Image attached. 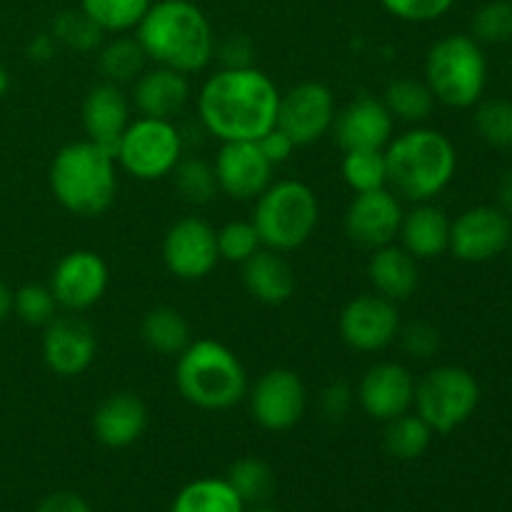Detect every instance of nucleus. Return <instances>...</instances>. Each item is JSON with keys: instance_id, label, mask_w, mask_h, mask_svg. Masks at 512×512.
<instances>
[{"instance_id": "nucleus-3", "label": "nucleus", "mask_w": 512, "mask_h": 512, "mask_svg": "<svg viewBox=\"0 0 512 512\" xmlns=\"http://www.w3.org/2000/svg\"><path fill=\"white\" fill-rule=\"evenodd\" d=\"M48 183L60 208L78 218H98L113 208L118 195V163L100 145L75 140L55 153Z\"/></svg>"}, {"instance_id": "nucleus-27", "label": "nucleus", "mask_w": 512, "mask_h": 512, "mask_svg": "<svg viewBox=\"0 0 512 512\" xmlns=\"http://www.w3.org/2000/svg\"><path fill=\"white\" fill-rule=\"evenodd\" d=\"M140 338L153 353L158 355H175L178 358L190 345V325L183 318V313L168 305H160L145 313L140 323Z\"/></svg>"}, {"instance_id": "nucleus-32", "label": "nucleus", "mask_w": 512, "mask_h": 512, "mask_svg": "<svg viewBox=\"0 0 512 512\" xmlns=\"http://www.w3.org/2000/svg\"><path fill=\"white\" fill-rule=\"evenodd\" d=\"M238 498L245 505H268V500L275 495V473L265 460L260 458H240L230 465L225 475Z\"/></svg>"}, {"instance_id": "nucleus-37", "label": "nucleus", "mask_w": 512, "mask_h": 512, "mask_svg": "<svg viewBox=\"0 0 512 512\" xmlns=\"http://www.w3.org/2000/svg\"><path fill=\"white\" fill-rule=\"evenodd\" d=\"M58 313V300L48 285L28 283L13 293V315L25 325L45 328Z\"/></svg>"}, {"instance_id": "nucleus-21", "label": "nucleus", "mask_w": 512, "mask_h": 512, "mask_svg": "<svg viewBox=\"0 0 512 512\" xmlns=\"http://www.w3.org/2000/svg\"><path fill=\"white\" fill-rule=\"evenodd\" d=\"M93 435L110 450H123L138 443L148 428V408L143 398L128 390L108 395L93 413Z\"/></svg>"}, {"instance_id": "nucleus-18", "label": "nucleus", "mask_w": 512, "mask_h": 512, "mask_svg": "<svg viewBox=\"0 0 512 512\" xmlns=\"http://www.w3.org/2000/svg\"><path fill=\"white\" fill-rule=\"evenodd\" d=\"M213 170L218 190L233 200H255L268 188L273 175V165L263 155L258 140L223 143L215 155Z\"/></svg>"}, {"instance_id": "nucleus-48", "label": "nucleus", "mask_w": 512, "mask_h": 512, "mask_svg": "<svg viewBox=\"0 0 512 512\" xmlns=\"http://www.w3.org/2000/svg\"><path fill=\"white\" fill-rule=\"evenodd\" d=\"M498 200H500V210H503L508 218H512V170L503 173V178H500Z\"/></svg>"}, {"instance_id": "nucleus-46", "label": "nucleus", "mask_w": 512, "mask_h": 512, "mask_svg": "<svg viewBox=\"0 0 512 512\" xmlns=\"http://www.w3.org/2000/svg\"><path fill=\"white\" fill-rule=\"evenodd\" d=\"M35 512H93V510H90L88 500H85L83 495L60 490V493L45 495Z\"/></svg>"}, {"instance_id": "nucleus-26", "label": "nucleus", "mask_w": 512, "mask_h": 512, "mask_svg": "<svg viewBox=\"0 0 512 512\" xmlns=\"http://www.w3.org/2000/svg\"><path fill=\"white\" fill-rule=\"evenodd\" d=\"M368 278L373 283L375 293L393 300V303H403L418 290V260L403 245H383V248L373 250V255H370Z\"/></svg>"}, {"instance_id": "nucleus-30", "label": "nucleus", "mask_w": 512, "mask_h": 512, "mask_svg": "<svg viewBox=\"0 0 512 512\" xmlns=\"http://www.w3.org/2000/svg\"><path fill=\"white\" fill-rule=\"evenodd\" d=\"M145 60H148V55H145L138 38L120 35V38L110 40L108 45L100 48L98 70L105 78V83H133V80L145 70Z\"/></svg>"}, {"instance_id": "nucleus-31", "label": "nucleus", "mask_w": 512, "mask_h": 512, "mask_svg": "<svg viewBox=\"0 0 512 512\" xmlns=\"http://www.w3.org/2000/svg\"><path fill=\"white\" fill-rule=\"evenodd\" d=\"M433 435L435 433L428 428V423L418 413H410L408 410V413L398 415V418L385 423L383 445L390 458L415 460L430 448Z\"/></svg>"}, {"instance_id": "nucleus-23", "label": "nucleus", "mask_w": 512, "mask_h": 512, "mask_svg": "<svg viewBox=\"0 0 512 512\" xmlns=\"http://www.w3.org/2000/svg\"><path fill=\"white\" fill-rule=\"evenodd\" d=\"M133 83V105L145 118L173 120L190 98L188 75L163 65L143 70Z\"/></svg>"}, {"instance_id": "nucleus-34", "label": "nucleus", "mask_w": 512, "mask_h": 512, "mask_svg": "<svg viewBox=\"0 0 512 512\" xmlns=\"http://www.w3.org/2000/svg\"><path fill=\"white\" fill-rule=\"evenodd\" d=\"M345 185L353 193H368V190L388 188V163L385 150H348L340 163Z\"/></svg>"}, {"instance_id": "nucleus-35", "label": "nucleus", "mask_w": 512, "mask_h": 512, "mask_svg": "<svg viewBox=\"0 0 512 512\" xmlns=\"http://www.w3.org/2000/svg\"><path fill=\"white\" fill-rule=\"evenodd\" d=\"M50 35L55 43L63 48L73 50V53H93L103 45V30L83 13V10H63L55 15Z\"/></svg>"}, {"instance_id": "nucleus-33", "label": "nucleus", "mask_w": 512, "mask_h": 512, "mask_svg": "<svg viewBox=\"0 0 512 512\" xmlns=\"http://www.w3.org/2000/svg\"><path fill=\"white\" fill-rule=\"evenodd\" d=\"M153 0H80V10L103 33H128L140 25Z\"/></svg>"}, {"instance_id": "nucleus-13", "label": "nucleus", "mask_w": 512, "mask_h": 512, "mask_svg": "<svg viewBox=\"0 0 512 512\" xmlns=\"http://www.w3.org/2000/svg\"><path fill=\"white\" fill-rule=\"evenodd\" d=\"M110 283V270L103 255L95 250H73L55 263L48 288L53 290L58 308L80 313L103 300Z\"/></svg>"}, {"instance_id": "nucleus-16", "label": "nucleus", "mask_w": 512, "mask_h": 512, "mask_svg": "<svg viewBox=\"0 0 512 512\" xmlns=\"http://www.w3.org/2000/svg\"><path fill=\"white\" fill-rule=\"evenodd\" d=\"M512 240L510 218L493 205H478L450 223L448 250L465 263H488L498 258Z\"/></svg>"}, {"instance_id": "nucleus-38", "label": "nucleus", "mask_w": 512, "mask_h": 512, "mask_svg": "<svg viewBox=\"0 0 512 512\" xmlns=\"http://www.w3.org/2000/svg\"><path fill=\"white\" fill-rule=\"evenodd\" d=\"M473 38L478 43H510L512 40V0H490L473 15Z\"/></svg>"}, {"instance_id": "nucleus-20", "label": "nucleus", "mask_w": 512, "mask_h": 512, "mask_svg": "<svg viewBox=\"0 0 512 512\" xmlns=\"http://www.w3.org/2000/svg\"><path fill=\"white\" fill-rule=\"evenodd\" d=\"M395 118L385 103L373 95H360L338 110L333 123L340 150H385L393 140Z\"/></svg>"}, {"instance_id": "nucleus-5", "label": "nucleus", "mask_w": 512, "mask_h": 512, "mask_svg": "<svg viewBox=\"0 0 512 512\" xmlns=\"http://www.w3.org/2000/svg\"><path fill=\"white\" fill-rule=\"evenodd\" d=\"M175 385L195 408L228 410L248 395V373L228 345L200 338L178 355Z\"/></svg>"}, {"instance_id": "nucleus-24", "label": "nucleus", "mask_w": 512, "mask_h": 512, "mask_svg": "<svg viewBox=\"0 0 512 512\" xmlns=\"http://www.w3.org/2000/svg\"><path fill=\"white\" fill-rule=\"evenodd\" d=\"M450 223L443 208L428 203H415L408 213H403L400 223V245L415 260H433L443 255L450 245Z\"/></svg>"}, {"instance_id": "nucleus-2", "label": "nucleus", "mask_w": 512, "mask_h": 512, "mask_svg": "<svg viewBox=\"0 0 512 512\" xmlns=\"http://www.w3.org/2000/svg\"><path fill=\"white\" fill-rule=\"evenodd\" d=\"M135 38L148 60L178 73H198L215 58V33L208 15L190 0H155Z\"/></svg>"}, {"instance_id": "nucleus-10", "label": "nucleus", "mask_w": 512, "mask_h": 512, "mask_svg": "<svg viewBox=\"0 0 512 512\" xmlns=\"http://www.w3.org/2000/svg\"><path fill=\"white\" fill-rule=\"evenodd\" d=\"M250 415L270 433H285L303 420L308 408V390L303 378L290 368H273L248 388Z\"/></svg>"}, {"instance_id": "nucleus-6", "label": "nucleus", "mask_w": 512, "mask_h": 512, "mask_svg": "<svg viewBox=\"0 0 512 512\" xmlns=\"http://www.w3.org/2000/svg\"><path fill=\"white\" fill-rule=\"evenodd\" d=\"M318 223V195L303 180H278L255 198L253 225L263 248L275 253H293L303 248L315 235Z\"/></svg>"}, {"instance_id": "nucleus-36", "label": "nucleus", "mask_w": 512, "mask_h": 512, "mask_svg": "<svg viewBox=\"0 0 512 512\" xmlns=\"http://www.w3.org/2000/svg\"><path fill=\"white\" fill-rule=\"evenodd\" d=\"M175 188L183 195L185 203L205 205L218 193V178L213 165L200 158H183L173 170Z\"/></svg>"}, {"instance_id": "nucleus-19", "label": "nucleus", "mask_w": 512, "mask_h": 512, "mask_svg": "<svg viewBox=\"0 0 512 512\" xmlns=\"http://www.w3.org/2000/svg\"><path fill=\"white\" fill-rule=\"evenodd\" d=\"M355 398L368 418L388 423V420L413 410L415 378L405 365L395 363V360H383V363L368 368Z\"/></svg>"}, {"instance_id": "nucleus-17", "label": "nucleus", "mask_w": 512, "mask_h": 512, "mask_svg": "<svg viewBox=\"0 0 512 512\" xmlns=\"http://www.w3.org/2000/svg\"><path fill=\"white\" fill-rule=\"evenodd\" d=\"M45 368L58 378H78L98 355V338L78 315H55L43 330Z\"/></svg>"}, {"instance_id": "nucleus-47", "label": "nucleus", "mask_w": 512, "mask_h": 512, "mask_svg": "<svg viewBox=\"0 0 512 512\" xmlns=\"http://www.w3.org/2000/svg\"><path fill=\"white\" fill-rule=\"evenodd\" d=\"M25 53H28V58L33 60V63H50V60L55 58V53H58V43H55V38L50 33L33 35V38L28 40Z\"/></svg>"}, {"instance_id": "nucleus-11", "label": "nucleus", "mask_w": 512, "mask_h": 512, "mask_svg": "<svg viewBox=\"0 0 512 512\" xmlns=\"http://www.w3.org/2000/svg\"><path fill=\"white\" fill-rule=\"evenodd\" d=\"M335 115L338 108L333 90L315 80H305L293 85L288 93H280L275 128L283 130L295 148H300L318 143L323 135H328L333 130Z\"/></svg>"}, {"instance_id": "nucleus-50", "label": "nucleus", "mask_w": 512, "mask_h": 512, "mask_svg": "<svg viewBox=\"0 0 512 512\" xmlns=\"http://www.w3.org/2000/svg\"><path fill=\"white\" fill-rule=\"evenodd\" d=\"M8 90H10V73L5 65H0V100L8 95Z\"/></svg>"}, {"instance_id": "nucleus-42", "label": "nucleus", "mask_w": 512, "mask_h": 512, "mask_svg": "<svg viewBox=\"0 0 512 512\" xmlns=\"http://www.w3.org/2000/svg\"><path fill=\"white\" fill-rule=\"evenodd\" d=\"M398 338L400 343H403V350L410 355V358L428 360L440 350L438 328L425 323V320H415V323H408L405 328H400Z\"/></svg>"}, {"instance_id": "nucleus-52", "label": "nucleus", "mask_w": 512, "mask_h": 512, "mask_svg": "<svg viewBox=\"0 0 512 512\" xmlns=\"http://www.w3.org/2000/svg\"><path fill=\"white\" fill-rule=\"evenodd\" d=\"M0 512H15V510H0Z\"/></svg>"}, {"instance_id": "nucleus-51", "label": "nucleus", "mask_w": 512, "mask_h": 512, "mask_svg": "<svg viewBox=\"0 0 512 512\" xmlns=\"http://www.w3.org/2000/svg\"><path fill=\"white\" fill-rule=\"evenodd\" d=\"M245 512H278V510L268 508V505H260V508H253V510H245Z\"/></svg>"}, {"instance_id": "nucleus-39", "label": "nucleus", "mask_w": 512, "mask_h": 512, "mask_svg": "<svg viewBox=\"0 0 512 512\" xmlns=\"http://www.w3.org/2000/svg\"><path fill=\"white\" fill-rule=\"evenodd\" d=\"M215 238H218L220 260H228V263L243 265L250 255L263 248L253 220H230L223 228L215 230Z\"/></svg>"}, {"instance_id": "nucleus-25", "label": "nucleus", "mask_w": 512, "mask_h": 512, "mask_svg": "<svg viewBox=\"0 0 512 512\" xmlns=\"http://www.w3.org/2000/svg\"><path fill=\"white\" fill-rule=\"evenodd\" d=\"M243 285L258 303L283 305L295 295V270L283 253L260 248L243 263Z\"/></svg>"}, {"instance_id": "nucleus-49", "label": "nucleus", "mask_w": 512, "mask_h": 512, "mask_svg": "<svg viewBox=\"0 0 512 512\" xmlns=\"http://www.w3.org/2000/svg\"><path fill=\"white\" fill-rule=\"evenodd\" d=\"M13 293L15 290H10V285L0 280V323H5L13 315Z\"/></svg>"}, {"instance_id": "nucleus-9", "label": "nucleus", "mask_w": 512, "mask_h": 512, "mask_svg": "<svg viewBox=\"0 0 512 512\" xmlns=\"http://www.w3.org/2000/svg\"><path fill=\"white\" fill-rule=\"evenodd\" d=\"M115 163L135 180H160L173 175L185 155V138L173 120L140 118L130 120L115 148Z\"/></svg>"}, {"instance_id": "nucleus-29", "label": "nucleus", "mask_w": 512, "mask_h": 512, "mask_svg": "<svg viewBox=\"0 0 512 512\" xmlns=\"http://www.w3.org/2000/svg\"><path fill=\"white\" fill-rule=\"evenodd\" d=\"M385 108L390 110L395 120L405 123H423L430 118L435 108V95L430 93L425 80L415 78H395L390 80L383 93Z\"/></svg>"}, {"instance_id": "nucleus-45", "label": "nucleus", "mask_w": 512, "mask_h": 512, "mask_svg": "<svg viewBox=\"0 0 512 512\" xmlns=\"http://www.w3.org/2000/svg\"><path fill=\"white\" fill-rule=\"evenodd\" d=\"M258 145H260V150H263L265 158L270 160V165H273V168L275 165H283L285 160H290V155H293V150H295L293 140H290L280 128L268 130L263 138H258Z\"/></svg>"}, {"instance_id": "nucleus-12", "label": "nucleus", "mask_w": 512, "mask_h": 512, "mask_svg": "<svg viewBox=\"0 0 512 512\" xmlns=\"http://www.w3.org/2000/svg\"><path fill=\"white\" fill-rule=\"evenodd\" d=\"M163 263L178 280L208 278L220 263L215 228L198 215L175 220L163 238Z\"/></svg>"}, {"instance_id": "nucleus-53", "label": "nucleus", "mask_w": 512, "mask_h": 512, "mask_svg": "<svg viewBox=\"0 0 512 512\" xmlns=\"http://www.w3.org/2000/svg\"><path fill=\"white\" fill-rule=\"evenodd\" d=\"M510 245H512V240H510Z\"/></svg>"}, {"instance_id": "nucleus-7", "label": "nucleus", "mask_w": 512, "mask_h": 512, "mask_svg": "<svg viewBox=\"0 0 512 512\" xmlns=\"http://www.w3.org/2000/svg\"><path fill=\"white\" fill-rule=\"evenodd\" d=\"M425 83L450 108L480 103L488 83V60L473 35H445L425 58Z\"/></svg>"}, {"instance_id": "nucleus-1", "label": "nucleus", "mask_w": 512, "mask_h": 512, "mask_svg": "<svg viewBox=\"0 0 512 512\" xmlns=\"http://www.w3.org/2000/svg\"><path fill=\"white\" fill-rule=\"evenodd\" d=\"M280 90L260 68H220L198 93V118L220 143L258 140L275 128Z\"/></svg>"}, {"instance_id": "nucleus-43", "label": "nucleus", "mask_w": 512, "mask_h": 512, "mask_svg": "<svg viewBox=\"0 0 512 512\" xmlns=\"http://www.w3.org/2000/svg\"><path fill=\"white\" fill-rule=\"evenodd\" d=\"M215 55L220 60V68H250L255 45L248 35H230L223 43L215 45Z\"/></svg>"}, {"instance_id": "nucleus-28", "label": "nucleus", "mask_w": 512, "mask_h": 512, "mask_svg": "<svg viewBox=\"0 0 512 512\" xmlns=\"http://www.w3.org/2000/svg\"><path fill=\"white\" fill-rule=\"evenodd\" d=\"M170 512H245V503L225 478H198L175 495Z\"/></svg>"}, {"instance_id": "nucleus-14", "label": "nucleus", "mask_w": 512, "mask_h": 512, "mask_svg": "<svg viewBox=\"0 0 512 512\" xmlns=\"http://www.w3.org/2000/svg\"><path fill=\"white\" fill-rule=\"evenodd\" d=\"M403 200L390 188L355 193L345 210V235L363 250H378L395 243L403 223Z\"/></svg>"}, {"instance_id": "nucleus-40", "label": "nucleus", "mask_w": 512, "mask_h": 512, "mask_svg": "<svg viewBox=\"0 0 512 512\" xmlns=\"http://www.w3.org/2000/svg\"><path fill=\"white\" fill-rule=\"evenodd\" d=\"M475 130L493 148H512V103L485 100L475 113Z\"/></svg>"}, {"instance_id": "nucleus-4", "label": "nucleus", "mask_w": 512, "mask_h": 512, "mask_svg": "<svg viewBox=\"0 0 512 512\" xmlns=\"http://www.w3.org/2000/svg\"><path fill=\"white\" fill-rule=\"evenodd\" d=\"M388 188L400 200L428 203L443 193L458 168V153L448 135L433 128H413L385 145Z\"/></svg>"}, {"instance_id": "nucleus-8", "label": "nucleus", "mask_w": 512, "mask_h": 512, "mask_svg": "<svg viewBox=\"0 0 512 512\" xmlns=\"http://www.w3.org/2000/svg\"><path fill=\"white\" fill-rule=\"evenodd\" d=\"M480 405V385L460 365H440L415 383L413 408L433 433L448 435L468 423Z\"/></svg>"}, {"instance_id": "nucleus-44", "label": "nucleus", "mask_w": 512, "mask_h": 512, "mask_svg": "<svg viewBox=\"0 0 512 512\" xmlns=\"http://www.w3.org/2000/svg\"><path fill=\"white\" fill-rule=\"evenodd\" d=\"M355 403V390L343 380H335L320 393V410L328 420H343Z\"/></svg>"}, {"instance_id": "nucleus-22", "label": "nucleus", "mask_w": 512, "mask_h": 512, "mask_svg": "<svg viewBox=\"0 0 512 512\" xmlns=\"http://www.w3.org/2000/svg\"><path fill=\"white\" fill-rule=\"evenodd\" d=\"M80 118H83L85 135H88L85 140L100 145L108 153H115L125 128L130 125V103L120 85L100 83L85 95Z\"/></svg>"}, {"instance_id": "nucleus-41", "label": "nucleus", "mask_w": 512, "mask_h": 512, "mask_svg": "<svg viewBox=\"0 0 512 512\" xmlns=\"http://www.w3.org/2000/svg\"><path fill=\"white\" fill-rule=\"evenodd\" d=\"M393 18L405 23H430L448 13L455 0H380Z\"/></svg>"}, {"instance_id": "nucleus-15", "label": "nucleus", "mask_w": 512, "mask_h": 512, "mask_svg": "<svg viewBox=\"0 0 512 512\" xmlns=\"http://www.w3.org/2000/svg\"><path fill=\"white\" fill-rule=\"evenodd\" d=\"M340 338L358 353H378L393 345L400 333L398 303L383 295H358L340 313Z\"/></svg>"}]
</instances>
